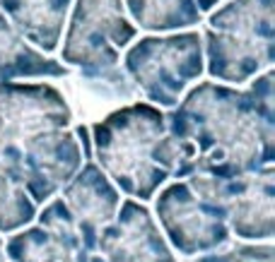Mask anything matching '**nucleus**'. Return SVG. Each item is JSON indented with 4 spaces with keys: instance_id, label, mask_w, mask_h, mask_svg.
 Segmentation results:
<instances>
[{
    "instance_id": "1",
    "label": "nucleus",
    "mask_w": 275,
    "mask_h": 262,
    "mask_svg": "<svg viewBox=\"0 0 275 262\" xmlns=\"http://www.w3.org/2000/svg\"><path fill=\"white\" fill-rule=\"evenodd\" d=\"M164 118L167 132L155 159L169 178L230 181L273 166V70L254 77L246 87L200 79L171 111H164Z\"/></svg>"
},
{
    "instance_id": "2",
    "label": "nucleus",
    "mask_w": 275,
    "mask_h": 262,
    "mask_svg": "<svg viewBox=\"0 0 275 262\" xmlns=\"http://www.w3.org/2000/svg\"><path fill=\"white\" fill-rule=\"evenodd\" d=\"M121 0H73L58 60L78 70L80 82L106 101L121 106L138 101V92L121 68V53L138 38Z\"/></svg>"
},
{
    "instance_id": "3",
    "label": "nucleus",
    "mask_w": 275,
    "mask_h": 262,
    "mask_svg": "<svg viewBox=\"0 0 275 262\" xmlns=\"http://www.w3.org/2000/svg\"><path fill=\"white\" fill-rule=\"evenodd\" d=\"M87 128L92 161L126 195L150 200L159 186L169 181V173L159 168L155 159L159 140L167 132L162 109L148 101H133L114 109Z\"/></svg>"
},
{
    "instance_id": "4",
    "label": "nucleus",
    "mask_w": 275,
    "mask_h": 262,
    "mask_svg": "<svg viewBox=\"0 0 275 262\" xmlns=\"http://www.w3.org/2000/svg\"><path fill=\"white\" fill-rule=\"evenodd\" d=\"M275 0H227L203 29V60L212 82L246 87L254 77L273 70Z\"/></svg>"
},
{
    "instance_id": "5",
    "label": "nucleus",
    "mask_w": 275,
    "mask_h": 262,
    "mask_svg": "<svg viewBox=\"0 0 275 262\" xmlns=\"http://www.w3.org/2000/svg\"><path fill=\"white\" fill-rule=\"evenodd\" d=\"M121 68L138 96L162 111H171L205 75L200 32L186 29L135 38L121 53Z\"/></svg>"
},
{
    "instance_id": "6",
    "label": "nucleus",
    "mask_w": 275,
    "mask_h": 262,
    "mask_svg": "<svg viewBox=\"0 0 275 262\" xmlns=\"http://www.w3.org/2000/svg\"><path fill=\"white\" fill-rule=\"evenodd\" d=\"M68 128H73V109L56 84H0V168L20 183V161L43 140Z\"/></svg>"
},
{
    "instance_id": "7",
    "label": "nucleus",
    "mask_w": 275,
    "mask_h": 262,
    "mask_svg": "<svg viewBox=\"0 0 275 262\" xmlns=\"http://www.w3.org/2000/svg\"><path fill=\"white\" fill-rule=\"evenodd\" d=\"M157 214L167 236L181 253L210 250L227 241L225 214L193 195L186 181H176L159 192Z\"/></svg>"
},
{
    "instance_id": "8",
    "label": "nucleus",
    "mask_w": 275,
    "mask_h": 262,
    "mask_svg": "<svg viewBox=\"0 0 275 262\" xmlns=\"http://www.w3.org/2000/svg\"><path fill=\"white\" fill-rule=\"evenodd\" d=\"M97 255L92 262H174L150 212L126 200L97 236Z\"/></svg>"
},
{
    "instance_id": "9",
    "label": "nucleus",
    "mask_w": 275,
    "mask_h": 262,
    "mask_svg": "<svg viewBox=\"0 0 275 262\" xmlns=\"http://www.w3.org/2000/svg\"><path fill=\"white\" fill-rule=\"evenodd\" d=\"M85 248H94L99 231L114 222L121 209V195L104 171L87 159L61 195Z\"/></svg>"
},
{
    "instance_id": "10",
    "label": "nucleus",
    "mask_w": 275,
    "mask_h": 262,
    "mask_svg": "<svg viewBox=\"0 0 275 262\" xmlns=\"http://www.w3.org/2000/svg\"><path fill=\"white\" fill-rule=\"evenodd\" d=\"M73 0H0L2 17L41 53H56Z\"/></svg>"
},
{
    "instance_id": "11",
    "label": "nucleus",
    "mask_w": 275,
    "mask_h": 262,
    "mask_svg": "<svg viewBox=\"0 0 275 262\" xmlns=\"http://www.w3.org/2000/svg\"><path fill=\"white\" fill-rule=\"evenodd\" d=\"M73 75L58 58L37 51L15 32L0 12V84L7 82H43Z\"/></svg>"
},
{
    "instance_id": "12",
    "label": "nucleus",
    "mask_w": 275,
    "mask_h": 262,
    "mask_svg": "<svg viewBox=\"0 0 275 262\" xmlns=\"http://www.w3.org/2000/svg\"><path fill=\"white\" fill-rule=\"evenodd\" d=\"M121 5L130 24L148 34L186 32L203 22L193 0H121Z\"/></svg>"
},
{
    "instance_id": "13",
    "label": "nucleus",
    "mask_w": 275,
    "mask_h": 262,
    "mask_svg": "<svg viewBox=\"0 0 275 262\" xmlns=\"http://www.w3.org/2000/svg\"><path fill=\"white\" fill-rule=\"evenodd\" d=\"M37 214V205L27 195L24 186L0 168V231H15L29 224Z\"/></svg>"
},
{
    "instance_id": "14",
    "label": "nucleus",
    "mask_w": 275,
    "mask_h": 262,
    "mask_svg": "<svg viewBox=\"0 0 275 262\" xmlns=\"http://www.w3.org/2000/svg\"><path fill=\"white\" fill-rule=\"evenodd\" d=\"M193 2H196V7L200 10V15H208V12H212L215 7H220L227 0H193Z\"/></svg>"
}]
</instances>
